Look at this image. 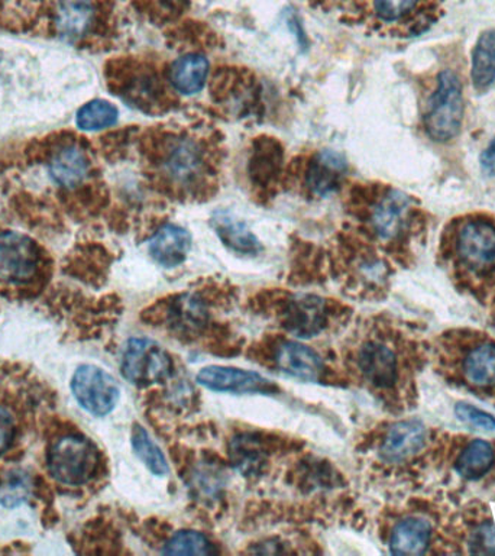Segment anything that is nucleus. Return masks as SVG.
<instances>
[{
  "mask_svg": "<svg viewBox=\"0 0 495 556\" xmlns=\"http://www.w3.org/2000/svg\"><path fill=\"white\" fill-rule=\"evenodd\" d=\"M276 363L280 371L303 381H317L323 372V361L317 352L300 342L282 343Z\"/></svg>",
  "mask_w": 495,
  "mask_h": 556,
  "instance_id": "19",
  "label": "nucleus"
},
{
  "mask_svg": "<svg viewBox=\"0 0 495 556\" xmlns=\"http://www.w3.org/2000/svg\"><path fill=\"white\" fill-rule=\"evenodd\" d=\"M469 549L472 554H495V526L493 523L481 525L472 533Z\"/></svg>",
  "mask_w": 495,
  "mask_h": 556,
  "instance_id": "36",
  "label": "nucleus"
},
{
  "mask_svg": "<svg viewBox=\"0 0 495 556\" xmlns=\"http://www.w3.org/2000/svg\"><path fill=\"white\" fill-rule=\"evenodd\" d=\"M346 173V161L333 151H323L317 154L307 165V190L315 195H328L339 189Z\"/></svg>",
  "mask_w": 495,
  "mask_h": 556,
  "instance_id": "17",
  "label": "nucleus"
},
{
  "mask_svg": "<svg viewBox=\"0 0 495 556\" xmlns=\"http://www.w3.org/2000/svg\"><path fill=\"white\" fill-rule=\"evenodd\" d=\"M119 33V0H42L33 34L103 51Z\"/></svg>",
  "mask_w": 495,
  "mask_h": 556,
  "instance_id": "3",
  "label": "nucleus"
},
{
  "mask_svg": "<svg viewBox=\"0 0 495 556\" xmlns=\"http://www.w3.org/2000/svg\"><path fill=\"white\" fill-rule=\"evenodd\" d=\"M212 226L221 242L226 247L232 248L233 251L245 255H255L261 251V243L255 235L229 213H215L212 217Z\"/></svg>",
  "mask_w": 495,
  "mask_h": 556,
  "instance_id": "26",
  "label": "nucleus"
},
{
  "mask_svg": "<svg viewBox=\"0 0 495 556\" xmlns=\"http://www.w3.org/2000/svg\"><path fill=\"white\" fill-rule=\"evenodd\" d=\"M207 319L206 303L198 294L182 293L169 304L168 321L178 333H198L206 326Z\"/></svg>",
  "mask_w": 495,
  "mask_h": 556,
  "instance_id": "22",
  "label": "nucleus"
},
{
  "mask_svg": "<svg viewBox=\"0 0 495 556\" xmlns=\"http://www.w3.org/2000/svg\"><path fill=\"white\" fill-rule=\"evenodd\" d=\"M190 486L199 498H216L224 490L225 472L217 465L200 464L191 472Z\"/></svg>",
  "mask_w": 495,
  "mask_h": 556,
  "instance_id": "33",
  "label": "nucleus"
},
{
  "mask_svg": "<svg viewBox=\"0 0 495 556\" xmlns=\"http://www.w3.org/2000/svg\"><path fill=\"white\" fill-rule=\"evenodd\" d=\"M132 447L138 458L145 464L154 476L164 477L168 473V463L164 452L156 445L151 434L142 426H135L132 432Z\"/></svg>",
  "mask_w": 495,
  "mask_h": 556,
  "instance_id": "31",
  "label": "nucleus"
},
{
  "mask_svg": "<svg viewBox=\"0 0 495 556\" xmlns=\"http://www.w3.org/2000/svg\"><path fill=\"white\" fill-rule=\"evenodd\" d=\"M42 252L28 235L16 230L0 232V281L26 285L41 271Z\"/></svg>",
  "mask_w": 495,
  "mask_h": 556,
  "instance_id": "11",
  "label": "nucleus"
},
{
  "mask_svg": "<svg viewBox=\"0 0 495 556\" xmlns=\"http://www.w3.org/2000/svg\"><path fill=\"white\" fill-rule=\"evenodd\" d=\"M72 390L77 403L90 415L102 417L116 407L119 384L111 374L96 365H81L73 376Z\"/></svg>",
  "mask_w": 495,
  "mask_h": 556,
  "instance_id": "12",
  "label": "nucleus"
},
{
  "mask_svg": "<svg viewBox=\"0 0 495 556\" xmlns=\"http://www.w3.org/2000/svg\"><path fill=\"white\" fill-rule=\"evenodd\" d=\"M4 177L17 204L46 198L50 206L59 203L72 213H86L103 207L109 199L98 148L73 130H59L26 143Z\"/></svg>",
  "mask_w": 495,
  "mask_h": 556,
  "instance_id": "1",
  "label": "nucleus"
},
{
  "mask_svg": "<svg viewBox=\"0 0 495 556\" xmlns=\"http://www.w3.org/2000/svg\"><path fill=\"white\" fill-rule=\"evenodd\" d=\"M442 255L465 285L495 286V216L455 217L443 232Z\"/></svg>",
  "mask_w": 495,
  "mask_h": 556,
  "instance_id": "4",
  "label": "nucleus"
},
{
  "mask_svg": "<svg viewBox=\"0 0 495 556\" xmlns=\"http://www.w3.org/2000/svg\"><path fill=\"white\" fill-rule=\"evenodd\" d=\"M426 428L419 420H403L391 426L380 454L389 463H402L424 446Z\"/></svg>",
  "mask_w": 495,
  "mask_h": 556,
  "instance_id": "15",
  "label": "nucleus"
},
{
  "mask_svg": "<svg viewBox=\"0 0 495 556\" xmlns=\"http://www.w3.org/2000/svg\"><path fill=\"white\" fill-rule=\"evenodd\" d=\"M107 89L130 108L148 115H161L177 108L168 78L150 60L139 56H119L104 65Z\"/></svg>",
  "mask_w": 495,
  "mask_h": 556,
  "instance_id": "7",
  "label": "nucleus"
},
{
  "mask_svg": "<svg viewBox=\"0 0 495 556\" xmlns=\"http://www.w3.org/2000/svg\"><path fill=\"white\" fill-rule=\"evenodd\" d=\"M468 381L477 387L495 386V343H481L464 361Z\"/></svg>",
  "mask_w": 495,
  "mask_h": 556,
  "instance_id": "28",
  "label": "nucleus"
},
{
  "mask_svg": "<svg viewBox=\"0 0 495 556\" xmlns=\"http://www.w3.org/2000/svg\"><path fill=\"white\" fill-rule=\"evenodd\" d=\"M306 2L313 8L325 9V11H328V9H332L334 4H337L338 0H306Z\"/></svg>",
  "mask_w": 495,
  "mask_h": 556,
  "instance_id": "39",
  "label": "nucleus"
},
{
  "mask_svg": "<svg viewBox=\"0 0 495 556\" xmlns=\"http://www.w3.org/2000/svg\"><path fill=\"white\" fill-rule=\"evenodd\" d=\"M117 116H119V111L115 104L107 100L96 99L78 109L76 125L80 130L94 132V130L111 128L116 124Z\"/></svg>",
  "mask_w": 495,
  "mask_h": 556,
  "instance_id": "30",
  "label": "nucleus"
},
{
  "mask_svg": "<svg viewBox=\"0 0 495 556\" xmlns=\"http://www.w3.org/2000/svg\"><path fill=\"white\" fill-rule=\"evenodd\" d=\"M208 76V61L198 52L180 56L169 65L167 78L169 86L176 93L190 96L199 93L206 85Z\"/></svg>",
  "mask_w": 495,
  "mask_h": 556,
  "instance_id": "21",
  "label": "nucleus"
},
{
  "mask_svg": "<svg viewBox=\"0 0 495 556\" xmlns=\"http://www.w3.org/2000/svg\"><path fill=\"white\" fill-rule=\"evenodd\" d=\"M191 248V237L177 225H165L150 241V255L165 268L178 267L185 263Z\"/></svg>",
  "mask_w": 495,
  "mask_h": 556,
  "instance_id": "20",
  "label": "nucleus"
},
{
  "mask_svg": "<svg viewBox=\"0 0 495 556\" xmlns=\"http://www.w3.org/2000/svg\"><path fill=\"white\" fill-rule=\"evenodd\" d=\"M98 464V450L78 434L60 438L48 452L51 476L65 485L86 484L94 476Z\"/></svg>",
  "mask_w": 495,
  "mask_h": 556,
  "instance_id": "9",
  "label": "nucleus"
},
{
  "mask_svg": "<svg viewBox=\"0 0 495 556\" xmlns=\"http://www.w3.org/2000/svg\"><path fill=\"white\" fill-rule=\"evenodd\" d=\"M120 369L132 384L152 386L168 380L173 361L168 352L152 339L132 338L122 354Z\"/></svg>",
  "mask_w": 495,
  "mask_h": 556,
  "instance_id": "10",
  "label": "nucleus"
},
{
  "mask_svg": "<svg viewBox=\"0 0 495 556\" xmlns=\"http://www.w3.org/2000/svg\"><path fill=\"white\" fill-rule=\"evenodd\" d=\"M430 525L423 519L408 517L395 526L390 539V549L395 555H421L428 549Z\"/></svg>",
  "mask_w": 495,
  "mask_h": 556,
  "instance_id": "23",
  "label": "nucleus"
},
{
  "mask_svg": "<svg viewBox=\"0 0 495 556\" xmlns=\"http://www.w3.org/2000/svg\"><path fill=\"white\" fill-rule=\"evenodd\" d=\"M358 367L371 384L389 389L397 380V358L381 342H367L359 350Z\"/></svg>",
  "mask_w": 495,
  "mask_h": 556,
  "instance_id": "16",
  "label": "nucleus"
},
{
  "mask_svg": "<svg viewBox=\"0 0 495 556\" xmlns=\"http://www.w3.org/2000/svg\"><path fill=\"white\" fill-rule=\"evenodd\" d=\"M15 437V420L7 407L0 406V452L7 451Z\"/></svg>",
  "mask_w": 495,
  "mask_h": 556,
  "instance_id": "37",
  "label": "nucleus"
},
{
  "mask_svg": "<svg viewBox=\"0 0 495 556\" xmlns=\"http://www.w3.org/2000/svg\"><path fill=\"white\" fill-rule=\"evenodd\" d=\"M230 463L243 477H256L267 464V452L259 439L252 434H238L229 445Z\"/></svg>",
  "mask_w": 495,
  "mask_h": 556,
  "instance_id": "25",
  "label": "nucleus"
},
{
  "mask_svg": "<svg viewBox=\"0 0 495 556\" xmlns=\"http://www.w3.org/2000/svg\"><path fill=\"white\" fill-rule=\"evenodd\" d=\"M143 178L177 202H203L219 190L224 138L202 119L172 121L135 138Z\"/></svg>",
  "mask_w": 495,
  "mask_h": 556,
  "instance_id": "2",
  "label": "nucleus"
},
{
  "mask_svg": "<svg viewBox=\"0 0 495 556\" xmlns=\"http://www.w3.org/2000/svg\"><path fill=\"white\" fill-rule=\"evenodd\" d=\"M423 128L434 142L458 137L464 121V87L454 70H442L423 108Z\"/></svg>",
  "mask_w": 495,
  "mask_h": 556,
  "instance_id": "8",
  "label": "nucleus"
},
{
  "mask_svg": "<svg viewBox=\"0 0 495 556\" xmlns=\"http://www.w3.org/2000/svg\"><path fill=\"white\" fill-rule=\"evenodd\" d=\"M254 81L248 77V73L225 72L212 80V98L234 115L250 111V104L254 103Z\"/></svg>",
  "mask_w": 495,
  "mask_h": 556,
  "instance_id": "18",
  "label": "nucleus"
},
{
  "mask_svg": "<svg viewBox=\"0 0 495 556\" xmlns=\"http://www.w3.org/2000/svg\"><path fill=\"white\" fill-rule=\"evenodd\" d=\"M328 321L326 302L319 295H297L289 303L284 313V326L299 339L317 337Z\"/></svg>",
  "mask_w": 495,
  "mask_h": 556,
  "instance_id": "14",
  "label": "nucleus"
},
{
  "mask_svg": "<svg viewBox=\"0 0 495 556\" xmlns=\"http://www.w3.org/2000/svg\"><path fill=\"white\" fill-rule=\"evenodd\" d=\"M355 207L380 242L394 243L410 238L426 225L428 215L415 195L393 186L367 185L351 193Z\"/></svg>",
  "mask_w": 495,
  "mask_h": 556,
  "instance_id": "6",
  "label": "nucleus"
},
{
  "mask_svg": "<svg viewBox=\"0 0 495 556\" xmlns=\"http://www.w3.org/2000/svg\"><path fill=\"white\" fill-rule=\"evenodd\" d=\"M494 458V447L491 443L477 439L459 455L455 464L456 471L467 480H480L493 467Z\"/></svg>",
  "mask_w": 495,
  "mask_h": 556,
  "instance_id": "27",
  "label": "nucleus"
},
{
  "mask_svg": "<svg viewBox=\"0 0 495 556\" xmlns=\"http://www.w3.org/2000/svg\"><path fill=\"white\" fill-rule=\"evenodd\" d=\"M471 80L478 93H484L495 83V29L478 37L472 50Z\"/></svg>",
  "mask_w": 495,
  "mask_h": 556,
  "instance_id": "24",
  "label": "nucleus"
},
{
  "mask_svg": "<svg viewBox=\"0 0 495 556\" xmlns=\"http://www.w3.org/2000/svg\"><path fill=\"white\" fill-rule=\"evenodd\" d=\"M30 494L29 476L15 471L9 473L0 484V502L7 507H16L24 503Z\"/></svg>",
  "mask_w": 495,
  "mask_h": 556,
  "instance_id": "34",
  "label": "nucleus"
},
{
  "mask_svg": "<svg viewBox=\"0 0 495 556\" xmlns=\"http://www.w3.org/2000/svg\"><path fill=\"white\" fill-rule=\"evenodd\" d=\"M447 0H345L342 20L385 38H415L445 15Z\"/></svg>",
  "mask_w": 495,
  "mask_h": 556,
  "instance_id": "5",
  "label": "nucleus"
},
{
  "mask_svg": "<svg viewBox=\"0 0 495 556\" xmlns=\"http://www.w3.org/2000/svg\"><path fill=\"white\" fill-rule=\"evenodd\" d=\"M480 165L482 173L486 174V176H495V138L482 151Z\"/></svg>",
  "mask_w": 495,
  "mask_h": 556,
  "instance_id": "38",
  "label": "nucleus"
},
{
  "mask_svg": "<svg viewBox=\"0 0 495 556\" xmlns=\"http://www.w3.org/2000/svg\"><path fill=\"white\" fill-rule=\"evenodd\" d=\"M455 415L458 416L460 420L467 421L469 425L477 426V428L486 430L495 429L494 416L490 415V413L481 410V408L472 406V404H456Z\"/></svg>",
  "mask_w": 495,
  "mask_h": 556,
  "instance_id": "35",
  "label": "nucleus"
},
{
  "mask_svg": "<svg viewBox=\"0 0 495 556\" xmlns=\"http://www.w3.org/2000/svg\"><path fill=\"white\" fill-rule=\"evenodd\" d=\"M195 381L204 389L216 391V393L269 394L277 390L274 382L261 376L259 372L224 367V365H208V367L200 369Z\"/></svg>",
  "mask_w": 495,
  "mask_h": 556,
  "instance_id": "13",
  "label": "nucleus"
},
{
  "mask_svg": "<svg viewBox=\"0 0 495 556\" xmlns=\"http://www.w3.org/2000/svg\"><path fill=\"white\" fill-rule=\"evenodd\" d=\"M130 7L151 24H176L189 11V0H128Z\"/></svg>",
  "mask_w": 495,
  "mask_h": 556,
  "instance_id": "29",
  "label": "nucleus"
},
{
  "mask_svg": "<svg viewBox=\"0 0 495 556\" xmlns=\"http://www.w3.org/2000/svg\"><path fill=\"white\" fill-rule=\"evenodd\" d=\"M161 552L167 555H211L216 551L203 533L195 530H180L165 542Z\"/></svg>",
  "mask_w": 495,
  "mask_h": 556,
  "instance_id": "32",
  "label": "nucleus"
}]
</instances>
